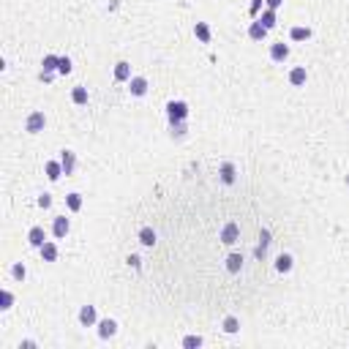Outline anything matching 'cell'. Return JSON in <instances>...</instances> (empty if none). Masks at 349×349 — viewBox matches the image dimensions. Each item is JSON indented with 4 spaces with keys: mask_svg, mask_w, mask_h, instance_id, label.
Masks as SVG:
<instances>
[{
    "mask_svg": "<svg viewBox=\"0 0 349 349\" xmlns=\"http://www.w3.org/2000/svg\"><path fill=\"white\" fill-rule=\"evenodd\" d=\"M166 118H169V126L186 120L189 118V104H186V101H169V104H166Z\"/></svg>",
    "mask_w": 349,
    "mask_h": 349,
    "instance_id": "6da1fadb",
    "label": "cell"
},
{
    "mask_svg": "<svg viewBox=\"0 0 349 349\" xmlns=\"http://www.w3.org/2000/svg\"><path fill=\"white\" fill-rule=\"evenodd\" d=\"M219 240L224 243V246H235V243L240 240V226H237L235 221L224 224V226H221V235H219Z\"/></svg>",
    "mask_w": 349,
    "mask_h": 349,
    "instance_id": "7a4b0ae2",
    "label": "cell"
},
{
    "mask_svg": "<svg viewBox=\"0 0 349 349\" xmlns=\"http://www.w3.org/2000/svg\"><path fill=\"white\" fill-rule=\"evenodd\" d=\"M44 126H47V118H44V112H30L28 120H25V131H28V134H41Z\"/></svg>",
    "mask_w": 349,
    "mask_h": 349,
    "instance_id": "3957f363",
    "label": "cell"
},
{
    "mask_svg": "<svg viewBox=\"0 0 349 349\" xmlns=\"http://www.w3.org/2000/svg\"><path fill=\"white\" fill-rule=\"evenodd\" d=\"M68 232H71V221L65 219V216H55L52 219V235L58 237V240H63Z\"/></svg>",
    "mask_w": 349,
    "mask_h": 349,
    "instance_id": "277c9868",
    "label": "cell"
},
{
    "mask_svg": "<svg viewBox=\"0 0 349 349\" xmlns=\"http://www.w3.org/2000/svg\"><path fill=\"white\" fill-rule=\"evenodd\" d=\"M148 79L145 77H131L128 79V93L131 95H136V98H142V95H148Z\"/></svg>",
    "mask_w": 349,
    "mask_h": 349,
    "instance_id": "5b68a950",
    "label": "cell"
},
{
    "mask_svg": "<svg viewBox=\"0 0 349 349\" xmlns=\"http://www.w3.org/2000/svg\"><path fill=\"white\" fill-rule=\"evenodd\" d=\"M28 243L33 246V249H41L44 243H47V229H44V226H30Z\"/></svg>",
    "mask_w": 349,
    "mask_h": 349,
    "instance_id": "8992f818",
    "label": "cell"
},
{
    "mask_svg": "<svg viewBox=\"0 0 349 349\" xmlns=\"http://www.w3.org/2000/svg\"><path fill=\"white\" fill-rule=\"evenodd\" d=\"M286 58H289V44H284V41L270 44V60H276V63H284Z\"/></svg>",
    "mask_w": 349,
    "mask_h": 349,
    "instance_id": "52a82bcc",
    "label": "cell"
},
{
    "mask_svg": "<svg viewBox=\"0 0 349 349\" xmlns=\"http://www.w3.org/2000/svg\"><path fill=\"white\" fill-rule=\"evenodd\" d=\"M115 333H118V322H115V319H109V317H107V319L98 322V338H101V341L112 338Z\"/></svg>",
    "mask_w": 349,
    "mask_h": 349,
    "instance_id": "ba28073f",
    "label": "cell"
},
{
    "mask_svg": "<svg viewBox=\"0 0 349 349\" xmlns=\"http://www.w3.org/2000/svg\"><path fill=\"white\" fill-rule=\"evenodd\" d=\"M60 164H63V175H65V178L74 175V169H77V156H74V150H63V153H60Z\"/></svg>",
    "mask_w": 349,
    "mask_h": 349,
    "instance_id": "9c48e42d",
    "label": "cell"
},
{
    "mask_svg": "<svg viewBox=\"0 0 349 349\" xmlns=\"http://www.w3.org/2000/svg\"><path fill=\"white\" fill-rule=\"evenodd\" d=\"M95 322H98V317H95V306H82V308H79V325H82V327H93Z\"/></svg>",
    "mask_w": 349,
    "mask_h": 349,
    "instance_id": "30bf717a",
    "label": "cell"
},
{
    "mask_svg": "<svg viewBox=\"0 0 349 349\" xmlns=\"http://www.w3.org/2000/svg\"><path fill=\"white\" fill-rule=\"evenodd\" d=\"M136 240L142 243L145 249H153V246H156V240H159V235H156V229H153V226H142V229H139V235H136Z\"/></svg>",
    "mask_w": 349,
    "mask_h": 349,
    "instance_id": "8fae6325",
    "label": "cell"
},
{
    "mask_svg": "<svg viewBox=\"0 0 349 349\" xmlns=\"http://www.w3.org/2000/svg\"><path fill=\"white\" fill-rule=\"evenodd\" d=\"M267 33H270V30H267L259 19H254V22L249 25V38H251V41H265Z\"/></svg>",
    "mask_w": 349,
    "mask_h": 349,
    "instance_id": "7c38bea8",
    "label": "cell"
},
{
    "mask_svg": "<svg viewBox=\"0 0 349 349\" xmlns=\"http://www.w3.org/2000/svg\"><path fill=\"white\" fill-rule=\"evenodd\" d=\"M306 79H308V74H306V68H303V65H295V68L289 71V85H292V88H303V85H306Z\"/></svg>",
    "mask_w": 349,
    "mask_h": 349,
    "instance_id": "4fadbf2b",
    "label": "cell"
},
{
    "mask_svg": "<svg viewBox=\"0 0 349 349\" xmlns=\"http://www.w3.org/2000/svg\"><path fill=\"white\" fill-rule=\"evenodd\" d=\"M44 172H47V178L52 180V183H58V180L63 178V164H60V161H47Z\"/></svg>",
    "mask_w": 349,
    "mask_h": 349,
    "instance_id": "5bb4252c",
    "label": "cell"
},
{
    "mask_svg": "<svg viewBox=\"0 0 349 349\" xmlns=\"http://www.w3.org/2000/svg\"><path fill=\"white\" fill-rule=\"evenodd\" d=\"M237 180V172H235V164L232 161H226V164H221V183L224 186H232Z\"/></svg>",
    "mask_w": 349,
    "mask_h": 349,
    "instance_id": "9a60e30c",
    "label": "cell"
},
{
    "mask_svg": "<svg viewBox=\"0 0 349 349\" xmlns=\"http://www.w3.org/2000/svg\"><path fill=\"white\" fill-rule=\"evenodd\" d=\"M38 254H41L44 262H55V259H58V246H55L52 240H47L41 249H38Z\"/></svg>",
    "mask_w": 349,
    "mask_h": 349,
    "instance_id": "2e32d148",
    "label": "cell"
},
{
    "mask_svg": "<svg viewBox=\"0 0 349 349\" xmlns=\"http://www.w3.org/2000/svg\"><path fill=\"white\" fill-rule=\"evenodd\" d=\"M115 79H118V82H128L131 79V63L120 60V63L115 65Z\"/></svg>",
    "mask_w": 349,
    "mask_h": 349,
    "instance_id": "e0dca14e",
    "label": "cell"
},
{
    "mask_svg": "<svg viewBox=\"0 0 349 349\" xmlns=\"http://www.w3.org/2000/svg\"><path fill=\"white\" fill-rule=\"evenodd\" d=\"M65 207H68L71 213H79V210H82V194H77V191L65 194Z\"/></svg>",
    "mask_w": 349,
    "mask_h": 349,
    "instance_id": "ac0fdd59",
    "label": "cell"
},
{
    "mask_svg": "<svg viewBox=\"0 0 349 349\" xmlns=\"http://www.w3.org/2000/svg\"><path fill=\"white\" fill-rule=\"evenodd\" d=\"M292 267H295V259H292V254H278V259H276V270H278V273H289Z\"/></svg>",
    "mask_w": 349,
    "mask_h": 349,
    "instance_id": "d6986e66",
    "label": "cell"
},
{
    "mask_svg": "<svg viewBox=\"0 0 349 349\" xmlns=\"http://www.w3.org/2000/svg\"><path fill=\"white\" fill-rule=\"evenodd\" d=\"M71 101L77 104V107H85L88 104V88H82V85H77V88L71 90Z\"/></svg>",
    "mask_w": 349,
    "mask_h": 349,
    "instance_id": "ffe728a7",
    "label": "cell"
},
{
    "mask_svg": "<svg viewBox=\"0 0 349 349\" xmlns=\"http://www.w3.org/2000/svg\"><path fill=\"white\" fill-rule=\"evenodd\" d=\"M194 36L199 38L202 44H210V28H207L205 22H196L194 25Z\"/></svg>",
    "mask_w": 349,
    "mask_h": 349,
    "instance_id": "44dd1931",
    "label": "cell"
},
{
    "mask_svg": "<svg viewBox=\"0 0 349 349\" xmlns=\"http://www.w3.org/2000/svg\"><path fill=\"white\" fill-rule=\"evenodd\" d=\"M256 19H259V22L265 25L267 30H273V28H276V25H278V19H276V11H273V8H267V11H262V17H256Z\"/></svg>",
    "mask_w": 349,
    "mask_h": 349,
    "instance_id": "7402d4cb",
    "label": "cell"
},
{
    "mask_svg": "<svg viewBox=\"0 0 349 349\" xmlns=\"http://www.w3.org/2000/svg\"><path fill=\"white\" fill-rule=\"evenodd\" d=\"M226 270H229V273H240L243 270V256L240 254H229V256H226Z\"/></svg>",
    "mask_w": 349,
    "mask_h": 349,
    "instance_id": "603a6c76",
    "label": "cell"
},
{
    "mask_svg": "<svg viewBox=\"0 0 349 349\" xmlns=\"http://www.w3.org/2000/svg\"><path fill=\"white\" fill-rule=\"evenodd\" d=\"M289 38L292 41H308V38H311V28H292Z\"/></svg>",
    "mask_w": 349,
    "mask_h": 349,
    "instance_id": "cb8c5ba5",
    "label": "cell"
},
{
    "mask_svg": "<svg viewBox=\"0 0 349 349\" xmlns=\"http://www.w3.org/2000/svg\"><path fill=\"white\" fill-rule=\"evenodd\" d=\"M41 65H44V71H58V68H60V58H58V55H44Z\"/></svg>",
    "mask_w": 349,
    "mask_h": 349,
    "instance_id": "d4e9b609",
    "label": "cell"
},
{
    "mask_svg": "<svg viewBox=\"0 0 349 349\" xmlns=\"http://www.w3.org/2000/svg\"><path fill=\"white\" fill-rule=\"evenodd\" d=\"M267 246H270V232L262 229V235H259V246H256V256H265Z\"/></svg>",
    "mask_w": 349,
    "mask_h": 349,
    "instance_id": "484cf974",
    "label": "cell"
},
{
    "mask_svg": "<svg viewBox=\"0 0 349 349\" xmlns=\"http://www.w3.org/2000/svg\"><path fill=\"white\" fill-rule=\"evenodd\" d=\"M25 276H28V267H25L22 262H14L11 265V278L14 281H25Z\"/></svg>",
    "mask_w": 349,
    "mask_h": 349,
    "instance_id": "4316f807",
    "label": "cell"
},
{
    "mask_svg": "<svg viewBox=\"0 0 349 349\" xmlns=\"http://www.w3.org/2000/svg\"><path fill=\"white\" fill-rule=\"evenodd\" d=\"M11 306H14V295H11V289H3V292H0V311H8Z\"/></svg>",
    "mask_w": 349,
    "mask_h": 349,
    "instance_id": "83f0119b",
    "label": "cell"
},
{
    "mask_svg": "<svg viewBox=\"0 0 349 349\" xmlns=\"http://www.w3.org/2000/svg\"><path fill=\"white\" fill-rule=\"evenodd\" d=\"M237 330H240V319H237V317H226L224 319V333L232 336V333H237Z\"/></svg>",
    "mask_w": 349,
    "mask_h": 349,
    "instance_id": "f1b7e54d",
    "label": "cell"
},
{
    "mask_svg": "<svg viewBox=\"0 0 349 349\" xmlns=\"http://www.w3.org/2000/svg\"><path fill=\"white\" fill-rule=\"evenodd\" d=\"M202 344H205V341H202V336H186L183 338V347L186 349H196V347H202Z\"/></svg>",
    "mask_w": 349,
    "mask_h": 349,
    "instance_id": "f546056e",
    "label": "cell"
},
{
    "mask_svg": "<svg viewBox=\"0 0 349 349\" xmlns=\"http://www.w3.org/2000/svg\"><path fill=\"white\" fill-rule=\"evenodd\" d=\"M186 131H189V128H186V120L172 123V136H178V139H180V136H186Z\"/></svg>",
    "mask_w": 349,
    "mask_h": 349,
    "instance_id": "4dcf8cb0",
    "label": "cell"
},
{
    "mask_svg": "<svg viewBox=\"0 0 349 349\" xmlns=\"http://www.w3.org/2000/svg\"><path fill=\"white\" fill-rule=\"evenodd\" d=\"M58 74H71V58H68V55H65V58H60V68H58Z\"/></svg>",
    "mask_w": 349,
    "mask_h": 349,
    "instance_id": "1f68e13d",
    "label": "cell"
},
{
    "mask_svg": "<svg viewBox=\"0 0 349 349\" xmlns=\"http://www.w3.org/2000/svg\"><path fill=\"white\" fill-rule=\"evenodd\" d=\"M38 207H41V210H49V207H52V194H41V196H38Z\"/></svg>",
    "mask_w": 349,
    "mask_h": 349,
    "instance_id": "d6a6232c",
    "label": "cell"
},
{
    "mask_svg": "<svg viewBox=\"0 0 349 349\" xmlns=\"http://www.w3.org/2000/svg\"><path fill=\"white\" fill-rule=\"evenodd\" d=\"M55 74H58V71H44V68H41V74H38V77H41V82H52Z\"/></svg>",
    "mask_w": 349,
    "mask_h": 349,
    "instance_id": "836d02e7",
    "label": "cell"
},
{
    "mask_svg": "<svg viewBox=\"0 0 349 349\" xmlns=\"http://www.w3.org/2000/svg\"><path fill=\"white\" fill-rule=\"evenodd\" d=\"M267 3V8H273V11H278V8L284 6V0H265Z\"/></svg>",
    "mask_w": 349,
    "mask_h": 349,
    "instance_id": "e575fe53",
    "label": "cell"
},
{
    "mask_svg": "<svg viewBox=\"0 0 349 349\" xmlns=\"http://www.w3.org/2000/svg\"><path fill=\"white\" fill-rule=\"evenodd\" d=\"M259 8H262V0H251V17H256Z\"/></svg>",
    "mask_w": 349,
    "mask_h": 349,
    "instance_id": "d590c367",
    "label": "cell"
},
{
    "mask_svg": "<svg viewBox=\"0 0 349 349\" xmlns=\"http://www.w3.org/2000/svg\"><path fill=\"white\" fill-rule=\"evenodd\" d=\"M126 262H128L131 267H139V265H142V259H139V256H136V254H131V256H128V259H126Z\"/></svg>",
    "mask_w": 349,
    "mask_h": 349,
    "instance_id": "8d00e7d4",
    "label": "cell"
}]
</instances>
